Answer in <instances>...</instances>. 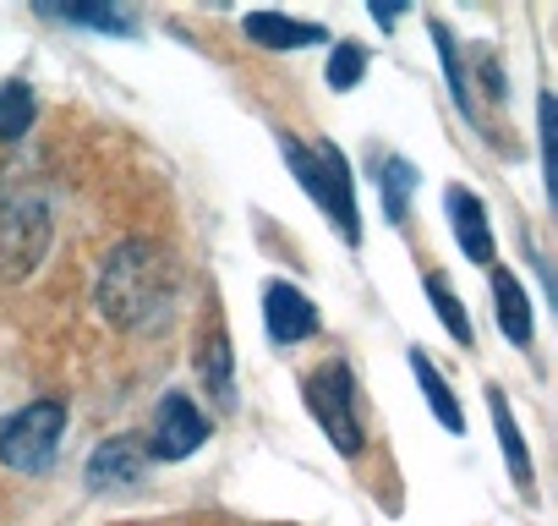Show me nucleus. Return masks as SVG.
<instances>
[{"label": "nucleus", "instance_id": "obj_15", "mask_svg": "<svg viewBox=\"0 0 558 526\" xmlns=\"http://www.w3.org/2000/svg\"><path fill=\"white\" fill-rule=\"evenodd\" d=\"M493 422H498V439H504V461H509L514 482H520V488H531V461H525V444H520V428H514V417H509L504 395H493Z\"/></svg>", "mask_w": 558, "mask_h": 526}, {"label": "nucleus", "instance_id": "obj_8", "mask_svg": "<svg viewBox=\"0 0 558 526\" xmlns=\"http://www.w3.org/2000/svg\"><path fill=\"white\" fill-rule=\"evenodd\" d=\"M143 461H148V450H143L132 433H121V439H105V444L94 450V461H88V482H94V488L137 482V477H143Z\"/></svg>", "mask_w": 558, "mask_h": 526}, {"label": "nucleus", "instance_id": "obj_7", "mask_svg": "<svg viewBox=\"0 0 558 526\" xmlns=\"http://www.w3.org/2000/svg\"><path fill=\"white\" fill-rule=\"evenodd\" d=\"M263 319H268V335L279 346H296V340H313L318 335V308L296 286H286V280H274L263 291Z\"/></svg>", "mask_w": 558, "mask_h": 526}, {"label": "nucleus", "instance_id": "obj_1", "mask_svg": "<svg viewBox=\"0 0 558 526\" xmlns=\"http://www.w3.org/2000/svg\"><path fill=\"white\" fill-rule=\"evenodd\" d=\"M170 297H175V270L165 247L154 241H121L99 275V308L110 324L121 330H159L170 319Z\"/></svg>", "mask_w": 558, "mask_h": 526}, {"label": "nucleus", "instance_id": "obj_18", "mask_svg": "<svg viewBox=\"0 0 558 526\" xmlns=\"http://www.w3.org/2000/svg\"><path fill=\"white\" fill-rule=\"evenodd\" d=\"M416 176L405 159H389V176H384V192H389V219H405V198H411Z\"/></svg>", "mask_w": 558, "mask_h": 526}, {"label": "nucleus", "instance_id": "obj_6", "mask_svg": "<svg viewBox=\"0 0 558 526\" xmlns=\"http://www.w3.org/2000/svg\"><path fill=\"white\" fill-rule=\"evenodd\" d=\"M203 439H208V422L197 417V406L186 395H165L159 417H154V455L159 461H186Z\"/></svg>", "mask_w": 558, "mask_h": 526}, {"label": "nucleus", "instance_id": "obj_4", "mask_svg": "<svg viewBox=\"0 0 558 526\" xmlns=\"http://www.w3.org/2000/svg\"><path fill=\"white\" fill-rule=\"evenodd\" d=\"M286 159H291V170L302 176V187L335 214V225L356 241L362 236V225H356V203H351V170H345V159H340V148L335 143H324L318 154L313 148H302V143H286Z\"/></svg>", "mask_w": 558, "mask_h": 526}, {"label": "nucleus", "instance_id": "obj_16", "mask_svg": "<svg viewBox=\"0 0 558 526\" xmlns=\"http://www.w3.org/2000/svg\"><path fill=\"white\" fill-rule=\"evenodd\" d=\"M427 297H433V308H438L444 330H449L460 346H471V340H476V335H471V319L460 313V297L449 291V280H444V275H427Z\"/></svg>", "mask_w": 558, "mask_h": 526}, {"label": "nucleus", "instance_id": "obj_5", "mask_svg": "<svg viewBox=\"0 0 558 526\" xmlns=\"http://www.w3.org/2000/svg\"><path fill=\"white\" fill-rule=\"evenodd\" d=\"M307 406H313V417L324 422V433H329L345 455L362 450V417H356L351 373H345L340 362H324V368L307 379Z\"/></svg>", "mask_w": 558, "mask_h": 526}, {"label": "nucleus", "instance_id": "obj_3", "mask_svg": "<svg viewBox=\"0 0 558 526\" xmlns=\"http://www.w3.org/2000/svg\"><path fill=\"white\" fill-rule=\"evenodd\" d=\"M50 241V208L39 192L0 198V275H28Z\"/></svg>", "mask_w": 558, "mask_h": 526}, {"label": "nucleus", "instance_id": "obj_2", "mask_svg": "<svg viewBox=\"0 0 558 526\" xmlns=\"http://www.w3.org/2000/svg\"><path fill=\"white\" fill-rule=\"evenodd\" d=\"M61 428H66L61 401H34L12 417H0V461L12 471H45L61 450Z\"/></svg>", "mask_w": 558, "mask_h": 526}, {"label": "nucleus", "instance_id": "obj_9", "mask_svg": "<svg viewBox=\"0 0 558 526\" xmlns=\"http://www.w3.org/2000/svg\"><path fill=\"white\" fill-rule=\"evenodd\" d=\"M449 214H454V236L476 263H493V230H487V208L471 192H449Z\"/></svg>", "mask_w": 558, "mask_h": 526}, {"label": "nucleus", "instance_id": "obj_12", "mask_svg": "<svg viewBox=\"0 0 558 526\" xmlns=\"http://www.w3.org/2000/svg\"><path fill=\"white\" fill-rule=\"evenodd\" d=\"M411 373H416V384L427 390V406L438 411V422L449 428V433H460L465 428V417H460V406H454V395H449V384L438 379V368L422 357V351H411Z\"/></svg>", "mask_w": 558, "mask_h": 526}, {"label": "nucleus", "instance_id": "obj_13", "mask_svg": "<svg viewBox=\"0 0 558 526\" xmlns=\"http://www.w3.org/2000/svg\"><path fill=\"white\" fill-rule=\"evenodd\" d=\"M28 127H34V88L0 83V143H17Z\"/></svg>", "mask_w": 558, "mask_h": 526}, {"label": "nucleus", "instance_id": "obj_14", "mask_svg": "<svg viewBox=\"0 0 558 526\" xmlns=\"http://www.w3.org/2000/svg\"><path fill=\"white\" fill-rule=\"evenodd\" d=\"M203 379L214 390L219 406H235V384H230V346H225V330H214L203 340Z\"/></svg>", "mask_w": 558, "mask_h": 526}, {"label": "nucleus", "instance_id": "obj_17", "mask_svg": "<svg viewBox=\"0 0 558 526\" xmlns=\"http://www.w3.org/2000/svg\"><path fill=\"white\" fill-rule=\"evenodd\" d=\"M362 72H367V50H362V45H340V50L329 56V83H335V88H356Z\"/></svg>", "mask_w": 558, "mask_h": 526}, {"label": "nucleus", "instance_id": "obj_11", "mask_svg": "<svg viewBox=\"0 0 558 526\" xmlns=\"http://www.w3.org/2000/svg\"><path fill=\"white\" fill-rule=\"evenodd\" d=\"M493 297H498V324H504V335L525 346V340H531V302H525L520 280H514V275H498V280H493Z\"/></svg>", "mask_w": 558, "mask_h": 526}, {"label": "nucleus", "instance_id": "obj_10", "mask_svg": "<svg viewBox=\"0 0 558 526\" xmlns=\"http://www.w3.org/2000/svg\"><path fill=\"white\" fill-rule=\"evenodd\" d=\"M246 39H257L268 50H296V45H318L324 28L318 23H296V17H279V12H257V17H246Z\"/></svg>", "mask_w": 558, "mask_h": 526}]
</instances>
